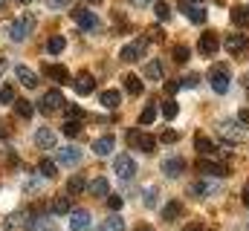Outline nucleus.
Listing matches in <instances>:
<instances>
[{
	"instance_id": "obj_18",
	"label": "nucleus",
	"mask_w": 249,
	"mask_h": 231,
	"mask_svg": "<svg viewBox=\"0 0 249 231\" xmlns=\"http://www.w3.org/2000/svg\"><path fill=\"white\" fill-rule=\"evenodd\" d=\"M15 72H18V78H20V84H23V87H29V90H35V87H38V75H35L26 64H18V66H15Z\"/></svg>"
},
{
	"instance_id": "obj_41",
	"label": "nucleus",
	"mask_w": 249,
	"mask_h": 231,
	"mask_svg": "<svg viewBox=\"0 0 249 231\" xmlns=\"http://www.w3.org/2000/svg\"><path fill=\"white\" fill-rule=\"evenodd\" d=\"M212 188H214V185H209V182H194V185H191V194H194V197H206V194H212Z\"/></svg>"
},
{
	"instance_id": "obj_9",
	"label": "nucleus",
	"mask_w": 249,
	"mask_h": 231,
	"mask_svg": "<svg viewBox=\"0 0 249 231\" xmlns=\"http://www.w3.org/2000/svg\"><path fill=\"white\" fill-rule=\"evenodd\" d=\"M113 171H116L119 179H130V176L136 173V162H133V156H127V153L116 156V159H113Z\"/></svg>"
},
{
	"instance_id": "obj_16",
	"label": "nucleus",
	"mask_w": 249,
	"mask_h": 231,
	"mask_svg": "<svg viewBox=\"0 0 249 231\" xmlns=\"http://www.w3.org/2000/svg\"><path fill=\"white\" fill-rule=\"evenodd\" d=\"M197 168L206 173V176H229V165H226V162H212V159H206V162H197Z\"/></svg>"
},
{
	"instance_id": "obj_47",
	"label": "nucleus",
	"mask_w": 249,
	"mask_h": 231,
	"mask_svg": "<svg viewBox=\"0 0 249 231\" xmlns=\"http://www.w3.org/2000/svg\"><path fill=\"white\" fill-rule=\"evenodd\" d=\"M67 116H70V121H78V118H84V110L70 104V107H67Z\"/></svg>"
},
{
	"instance_id": "obj_19",
	"label": "nucleus",
	"mask_w": 249,
	"mask_h": 231,
	"mask_svg": "<svg viewBox=\"0 0 249 231\" xmlns=\"http://www.w3.org/2000/svg\"><path fill=\"white\" fill-rule=\"evenodd\" d=\"M35 145H38L41 150L53 148V145H55V133H53V127H38V130H35Z\"/></svg>"
},
{
	"instance_id": "obj_31",
	"label": "nucleus",
	"mask_w": 249,
	"mask_h": 231,
	"mask_svg": "<svg viewBox=\"0 0 249 231\" xmlns=\"http://www.w3.org/2000/svg\"><path fill=\"white\" fill-rule=\"evenodd\" d=\"M124 93H130V96H142V78L139 75H124Z\"/></svg>"
},
{
	"instance_id": "obj_58",
	"label": "nucleus",
	"mask_w": 249,
	"mask_h": 231,
	"mask_svg": "<svg viewBox=\"0 0 249 231\" xmlns=\"http://www.w3.org/2000/svg\"><path fill=\"white\" fill-rule=\"evenodd\" d=\"M136 231H154V229H151V226H142V223H139V229H136Z\"/></svg>"
},
{
	"instance_id": "obj_10",
	"label": "nucleus",
	"mask_w": 249,
	"mask_h": 231,
	"mask_svg": "<svg viewBox=\"0 0 249 231\" xmlns=\"http://www.w3.org/2000/svg\"><path fill=\"white\" fill-rule=\"evenodd\" d=\"M61 107H64V96L58 93V90H50V93L38 101V110H41V113H47V116L53 113V110H61Z\"/></svg>"
},
{
	"instance_id": "obj_59",
	"label": "nucleus",
	"mask_w": 249,
	"mask_h": 231,
	"mask_svg": "<svg viewBox=\"0 0 249 231\" xmlns=\"http://www.w3.org/2000/svg\"><path fill=\"white\" fill-rule=\"evenodd\" d=\"M3 69H6V61H3V58H0V75H3Z\"/></svg>"
},
{
	"instance_id": "obj_8",
	"label": "nucleus",
	"mask_w": 249,
	"mask_h": 231,
	"mask_svg": "<svg viewBox=\"0 0 249 231\" xmlns=\"http://www.w3.org/2000/svg\"><path fill=\"white\" fill-rule=\"evenodd\" d=\"M72 87H75V93H78V96H90V93L96 90V78H93V72L81 69V72L72 78Z\"/></svg>"
},
{
	"instance_id": "obj_55",
	"label": "nucleus",
	"mask_w": 249,
	"mask_h": 231,
	"mask_svg": "<svg viewBox=\"0 0 249 231\" xmlns=\"http://www.w3.org/2000/svg\"><path fill=\"white\" fill-rule=\"evenodd\" d=\"M183 87H197V78H194V75H188L186 81H183Z\"/></svg>"
},
{
	"instance_id": "obj_54",
	"label": "nucleus",
	"mask_w": 249,
	"mask_h": 231,
	"mask_svg": "<svg viewBox=\"0 0 249 231\" xmlns=\"http://www.w3.org/2000/svg\"><path fill=\"white\" fill-rule=\"evenodd\" d=\"M130 3H133V6H139V9H145V6H151L154 0H130Z\"/></svg>"
},
{
	"instance_id": "obj_1",
	"label": "nucleus",
	"mask_w": 249,
	"mask_h": 231,
	"mask_svg": "<svg viewBox=\"0 0 249 231\" xmlns=\"http://www.w3.org/2000/svg\"><path fill=\"white\" fill-rule=\"evenodd\" d=\"M124 139H127L136 150H142V153H154V148H157V139H154V136H148V133H142L139 127L127 130V133H124Z\"/></svg>"
},
{
	"instance_id": "obj_4",
	"label": "nucleus",
	"mask_w": 249,
	"mask_h": 231,
	"mask_svg": "<svg viewBox=\"0 0 249 231\" xmlns=\"http://www.w3.org/2000/svg\"><path fill=\"white\" fill-rule=\"evenodd\" d=\"M145 50H148V38H136V41H130L127 47H122L119 58H122L124 64H133V61H139V58L145 55Z\"/></svg>"
},
{
	"instance_id": "obj_13",
	"label": "nucleus",
	"mask_w": 249,
	"mask_h": 231,
	"mask_svg": "<svg viewBox=\"0 0 249 231\" xmlns=\"http://www.w3.org/2000/svg\"><path fill=\"white\" fill-rule=\"evenodd\" d=\"M26 231H58V229L50 220V214H32L29 223H26Z\"/></svg>"
},
{
	"instance_id": "obj_17",
	"label": "nucleus",
	"mask_w": 249,
	"mask_h": 231,
	"mask_svg": "<svg viewBox=\"0 0 249 231\" xmlns=\"http://www.w3.org/2000/svg\"><path fill=\"white\" fill-rule=\"evenodd\" d=\"M87 229H90V214L84 208L72 211L70 214V231H87Z\"/></svg>"
},
{
	"instance_id": "obj_23",
	"label": "nucleus",
	"mask_w": 249,
	"mask_h": 231,
	"mask_svg": "<svg viewBox=\"0 0 249 231\" xmlns=\"http://www.w3.org/2000/svg\"><path fill=\"white\" fill-rule=\"evenodd\" d=\"M244 50H247V38L244 35H229L226 38V52L229 55H244Z\"/></svg>"
},
{
	"instance_id": "obj_62",
	"label": "nucleus",
	"mask_w": 249,
	"mask_h": 231,
	"mask_svg": "<svg viewBox=\"0 0 249 231\" xmlns=\"http://www.w3.org/2000/svg\"><path fill=\"white\" fill-rule=\"evenodd\" d=\"M0 6H3V0H0Z\"/></svg>"
},
{
	"instance_id": "obj_37",
	"label": "nucleus",
	"mask_w": 249,
	"mask_h": 231,
	"mask_svg": "<svg viewBox=\"0 0 249 231\" xmlns=\"http://www.w3.org/2000/svg\"><path fill=\"white\" fill-rule=\"evenodd\" d=\"M70 208H72V205H70L67 197H55V199L50 202V211H53V214H70Z\"/></svg>"
},
{
	"instance_id": "obj_28",
	"label": "nucleus",
	"mask_w": 249,
	"mask_h": 231,
	"mask_svg": "<svg viewBox=\"0 0 249 231\" xmlns=\"http://www.w3.org/2000/svg\"><path fill=\"white\" fill-rule=\"evenodd\" d=\"M145 78L148 81H162V61H157V58L148 61L145 64Z\"/></svg>"
},
{
	"instance_id": "obj_24",
	"label": "nucleus",
	"mask_w": 249,
	"mask_h": 231,
	"mask_svg": "<svg viewBox=\"0 0 249 231\" xmlns=\"http://www.w3.org/2000/svg\"><path fill=\"white\" fill-rule=\"evenodd\" d=\"M99 101H102V107L116 110L119 101H122V96H119V90H105V93H99Z\"/></svg>"
},
{
	"instance_id": "obj_27",
	"label": "nucleus",
	"mask_w": 249,
	"mask_h": 231,
	"mask_svg": "<svg viewBox=\"0 0 249 231\" xmlns=\"http://www.w3.org/2000/svg\"><path fill=\"white\" fill-rule=\"evenodd\" d=\"M87 191H90L93 197H107L110 185H107V179H105V176H96L93 182H87Z\"/></svg>"
},
{
	"instance_id": "obj_33",
	"label": "nucleus",
	"mask_w": 249,
	"mask_h": 231,
	"mask_svg": "<svg viewBox=\"0 0 249 231\" xmlns=\"http://www.w3.org/2000/svg\"><path fill=\"white\" fill-rule=\"evenodd\" d=\"M15 113L20 116V118H32V113H35V107H32V101H26V99H18L15 104Z\"/></svg>"
},
{
	"instance_id": "obj_14",
	"label": "nucleus",
	"mask_w": 249,
	"mask_h": 231,
	"mask_svg": "<svg viewBox=\"0 0 249 231\" xmlns=\"http://www.w3.org/2000/svg\"><path fill=\"white\" fill-rule=\"evenodd\" d=\"M44 75L53 78L55 84H70V81H72V75L67 72V66H61V64H50V66H44Z\"/></svg>"
},
{
	"instance_id": "obj_44",
	"label": "nucleus",
	"mask_w": 249,
	"mask_h": 231,
	"mask_svg": "<svg viewBox=\"0 0 249 231\" xmlns=\"http://www.w3.org/2000/svg\"><path fill=\"white\" fill-rule=\"evenodd\" d=\"M177 139H180L177 130H162V133H160V142H165V145H174Z\"/></svg>"
},
{
	"instance_id": "obj_49",
	"label": "nucleus",
	"mask_w": 249,
	"mask_h": 231,
	"mask_svg": "<svg viewBox=\"0 0 249 231\" xmlns=\"http://www.w3.org/2000/svg\"><path fill=\"white\" fill-rule=\"evenodd\" d=\"M41 179H44V176H29V179H26V191H38V188H41Z\"/></svg>"
},
{
	"instance_id": "obj_39",
	"label": "nucleus",
	"mask_w": 249,
	"mask_h": 231,
	"mask_svg": "<svg viewBox=\"0 0 249 231\" xmlns=\"http://www.w3.org/2000/svg\"><path fill=\"white\" fill-rule=\"evenodd\" d=\"M15 101H18L15 87H12V84H3V87H0V104H15Z\"/></svg>"
},
{
	"instance_id": "obj_15",
	"label": "nucleus",
	"mask_w": 249,
	"mask_h": 231,
	"mask_svg": "<svg viewBox=\"0 0 249 231\" xmlns=\"http://www.w3.org/2000/svg\"><path fill=\"white\" fill-rule=\"evenodd\" d=\"M29 217H32V214H26V208H20V211H12V214L3 220V229H6V231L20 229V226H26V223H29Z\"/></svg>"
},
{
	"instance_id": "obj_22",
	"label": "nucleus",
	"mask_w": 249,
	"mask_h": 231,
	"mask_svg": "<svg viewBox=\"0 0 249 231\" xmlns=\"http://www.w3.org/2000/svg\"><path fill=\"white\" fill-rule=\"evenodd\" d=\"M183 171H186V159H180V156H171V159L162 162V173L165 176H180Z\"/></svg>"
},
{
	"instance_id": "obj_50",
	"label": "nucleus",
	"mask_w": 249,
	"mask_h": 231,
	"mask_svg": "<svg viewBox=\"0 0 249 231\" xmlns=\"http://www.w3.org/2000/svg\"><path fill=\"white\" fill-rule=\"evenodd\" d=\"M107 208H113V211H119V208H122V197H116V194H110V197H107Z\"/></svg>"
},
{
	"instance_id": "obj_2",
	"label": "nucleus",
	"mask_w": 249,
	"mask_h": 231,
	"mask_svg": "<svg viewBox=\"0 0 249 231\" xmlns=\"http://www.w3.org/2000/svg\"><path fill=\"white\" fill-rule=\"evenodd\" d=\"M32 29H35V17L32 15H23V17H18L15 23H12V29H9V38L12 41H26L29 35H32Z\"/></svg>"
},
{
	"instance_id": "obj_43",
	"label": "nucleus",
	"mask_w": 249,
	"mask_h": 231,
	"mask_svg": "<svg viewBox=\"0 0 249 231\" xmlns=\"http://www.w3.org/2000/svg\"><path fill=\"white\" fill-rule=\"evenodd\" d=\"M148 41H154V44H160V41H165V32H162V26H154V29H148V35H145Z\"/></svg>"
},
{
	"instance_id": "obj_20",
	"label": "nucleus",
	"mask_w": 249,
	"mask_h": 231,
	"mask_svg": "<svg viewBox=\"0 0 249 231\" xmlns=\"http://www.w3.org/2000/svg\"><path fill=\"white\" fill-rule=\"evenodd\" d=\"M113 148H116V139L113 136H99L93 142V153L96 156H107V153H113Z\"/></svg>"
},
{
	"instance_id": "obj_38",
	"label": "nucleus",
	"mask_w": 249,
	"mask_h": 231,
	"mask_svg": "<svg viewBox=\"0 0 249 231\" xmlns=\"http://www.w3.org/2000/svg\"><path fill=\"white\" fill-rule=\"evenodd\" d=\"M177 113H180V104H177L174 99H165V101H162V116L171 121V118H177Z\"/></svg>"
},
{
	"instance_id": "obj_3",
	"label": "nucleus",
	"mask_w": 249,
	"mask_h": 231,
	"mask_svg": "<svg viewBox=\"0 0 249 231\" xmlns=\"http://www.w3.org/2000/svg\"><path fill=\"white\" fill-rule=\"evenodd\" d=\"M209 84H212V90H214V93H226V90H229V84H232L229 69H226L223 64L212 66V69H209Z\"/></svg>"
},
{
	"instance_id": "obj_35",
	"label": "nucleus",
	"mask_w": 249,
	"mask_h": 231,
	"mask_svg": "<svg viewBox=\"0 0 249 231\" xmlns=\"http://www.w3.org/2000/svg\"><path fill=\"white\" fill-rule=\"evenodd\" d=\"M81 191H87L84 176H70L67 179V194H81Z\"/></svg>"
},
{
	"instance_id": "obj_11",
	"label": "nucleus",
	"mask_w": 249,
	"mask_h": 231,
	"mask_svg": "<svg viewBox=\"0 0 249 231\" xmlns=\"http://www.w3.org/2000/svg\"><path fill=\"white\" fill-rule=\"evenodd\" d=\"M180 12L186 15L191 23H206V9L200 3H188V0H180Z\"/></svg>"
},
{
	"instance_id": "obj_40",
	"label": "nucleus",
	"mask_w": 249,
	"mask_h": 231,
	"mask_svg": "<svg viewBox=\"0 0 249 231\" xmlns=\"http://www.w3.org/2000/svg\"><path fill=\"white\" fill-rule=\"evenodd\" d=\"M171 58H174V64H186L188 58H191V52H188V47H174V52H171Z\"/></svg>"
},
{
	"instance_id": "obj_42",
	"label": "nucleus",
	"mask_w": 249,
	"mask_h": 231,
	"mask_svg": "<svg viewBox=\"0 0 249 231\" xmlns=\"http://www.w3.org/2000/svg\"><path fill=\"white\" fill-rule=\"evenodd\" d=\"M61 130H64V136H70V139H72V136H81V124H78V121H67Z\"/></svg>"
},
{
	"instance_id": "obj_12",
	"label": "nucleus",
	"mask_w": 249,
	"mask_h": 231,
	"mask_svg": "<svg viewBox=\"0 0 249 231\" xmlns=\"http://www.w3.org/2000/svg\"><path fill=\"white\" fill-rule=\"evenodd\" d=\"M55 162H61L67 168H75L78 162H81V148H75V145H67L58 150V156H55Z\"/></svg>"
},
{
	"instance_id": "obj_32",
	"label": "nucleus",
	"mask_w": 249,
	"mask_h": 231,
	"mask_svg": "<svg viewBox=\"0 0 249 231\" xmlns=\"http://www.w3.org/2000/svg\"><path fill=\"white\" fill-rule=\"evenodd\" d=\"M99 231H124V220L119 217V214H110L107 220H102Z\"/></svg>"
},
{
	"instance_id": "obj_26",
	"label": "nucleus",
	"mask_w": 249,
	"mask_h": 231,
	"mask_svg": "<svg viewBox=\"0 0 249 231\" xmlns=\"http://www.w3.org/2000/svg\"><path fill=\"white\" fill-rule=\"evenodd\" d=\"M229 17H232V23H235L238 29L249 26V6H235V9L229 12Z\"/></svg>"
},
{
	"instance_id": "obj_46",
	"label": "nucleus",
	"mask_w": 249,
	"mask_h": 231,
	"mask_svg": "<svg viewBox=\"0 0 249 231\" xmlns=\"http://www.w3.org/2000/svg\"><path fill=\"white\" fill-rule=\"evenodd\" d=\"M145 205H148V208H157V188H148V194H145Z\"/></svg>"
},
{
	"instance_id": "obj_34",
	"label": "nucleus",
	"mask_w": 249,
	"mask_h": 231,
	"mask_svg": "<svg viewBox=\"0 0 249 231\" xmlns=\"http://www.w3.org/2000/svg\"><path fill=\"white\" fill-rule=\"evenodd\" d=\"M154 12H157V20H160V23H168V20H171V6H168L165 0H157V3H154Z\"/></svg>"
},
{
	"instance_id": "obj_30",
	"label": "nucleus",
	"mask_w": 249,
	"mask_h": 231,
	"mask_svg": "<svg viewBox=\"0 0 249 231\" xmlns=\"http://www.w3.org/2000/svg\"><path fill=\"white\" fill-rule=\"evenodd\" d=\"M64 47H67V41H64L61 35H53V38H47V44H44V50H47L50 55H61Z\"/></svg>"
},
{
	"instance_id": "obj_6",
	"label": "nucleus",
	"mask_w": 249,
	"mask_h": 231,
	"mask_svg": "<svg viewBox=\"0 0 249 231\" xmlns=\"http://www.w3.org/2000/svg\"><path fill=\"white\" fill-rule=\"evenodd\" d=\"M220 133H223V139L226 142H244L247 139V130H244V124L241 121H220Z\"/></svg>"
},
{
	"instance_id": "obj_61",
	"label": "nucleus",
	"mask_w": 249,
	"mask_h": 231,
	"mask_svg": "<svg viewBox=\"0 0 249 231\" xmlns=\"http://www.w3.org/2000/svg\"><path fill=\"white\" fill-rule=\"evenodd\" d=\"M87 3H102V0H87Z\"/></svg>"
},
{
	"instance_id": "obj_51",
	"label": "nucleus",
	"mask_w": 249,
	"mask_h": 231,
	"mask_svg": "<svg viewBox=\"0 0 249 231\" xmlns=\"http://www.w3.org/2000/svg\"><path fill=\"white\" fill-rule=\"evenodd\" d=\"M47 6H50V9H64L67 0H47Z\"/></svg>"
},
{
	"instance_id": "obj_29",
	"label": "nucleus",
	"mask_w": 249,
	"mask_h": 231,
	"mask_svg": "<svg viewBox=\"0 0 249 231\" xmlns=\"http://www.w3.org/2000/svg\"><path fill=\"white\" fill-rule=\"evenodd\" d=\"M38 173H41L44 179H55V173H58V165H55L50 156H44V159L38 162Z\"/></svg>"
},
{
	"instance_id": "obj_60",
	"label": "nucleus",
	"mask_w": 249,
	"mask_h": 231,
	"mask_svg": "<svg viewBox=\"0 0 249 231\" xmlns=\"http://www.w3.org/2000/svg\"><path fill=\"white\" fill-rule=\"evenodd\" d=\"M18 3H23V6H29V3H32V0H18Z\"/></svg>"
},
{
	"instance_id": "obj_25",
	"label": "nucleus",
	"mask_w": 249,
	"mask_h": 231,
	"mask_svg": "<svg viewBox=\"0 0 249 231\" xmlns=\"http://www.w3.org/2000/svg\"><path fill=\"white\" fill-rule=\"evenodd\" d=\"M194 150H197V153H203V156H212V153L217 150V145H214L209 136H203V133H200V136L194 139Z\"/></svg>"
},
{
	"instance_id": "obj_53",
	"label": "nucleus",
	"mask_w": 249,
	"mask_h": 231,
	"mask_svg": "<svg viewBox=\"0 0 249 231\" xmlns=\"http://www.w3.org/2000/svg\"><path fill=\"white\" fill-rule=\"evenodd\" d=\"M241 199H244V205L249 208V182L244 185V194H241Z\"/></svg>"
},
{
	"instance_id": "obj_48",
	"label": "nucleus",
	"mask_w": 249,
	"mask_h": 231,
	"mask_svg": "<svg viewBox=\"0 0 249 231\" xmlns=\"http://www.w3.org/2000/svg\"><path fill=\"white\" fill-rule=\"evenodd\" d=\"M235 118H238V121L244 124V127H249V107H241V110L235 113Z\"/></svg>"
},
{
	"instance_id": "obj_57",
	"label": "nucleus",
	"mask_w": 249,
	"mask_h": 231,
	"mask_svg": "<svg viewBox=\"0 0 249 231\" xmlns=\"http://www.w3.org/2000/svg\"><path fill=\"white\" fill-rule=\"evenodd\" d=\"M241 84H244V87H249V72L244 75V78H241Z\"/></svg>"
},
{
	"instance_id": "obj_5",
	"label": "nucleus",
	"mask_w": 249,
	"mask_h": 231,
	"mask_svg": "<svg viewBox=\"0 0 249 231\" xmlns=\"http://www.w3.org/2000/svg\"><path fill=\"white\" fill-rule=\"evenodd\" d=\"M72 20H75V23H78V29H84V32L99 29V17H96L93 12L81 9V6H75V9H72Z\"/></svg>"
},
{
	"instance_id": "obj_52",
	"label": "nucleus",
	"mask_w": 249,
	"mask_h": 231,
	"mask_svg": "<svg viewBox=\"0 0 249 231\" xmlns=\"http://www.w3.org/2000/svg\"><path fill=\"white\" fill-rule=\"evenodd\" d=\"M186 231H206V226H203V223H188Z\"/></svg>"
},
{
	"instance_id": "obj_21",
	"label": "nucleus",
	"mask_w": 249,
	"mask_h": 231,
	"mask_svg": "<svg viewBox=\"0 0 249 231\" xmlns=\"http://www.w3.org/2000/svg\"><path fill=\"white\" fill-rule=\"evenodd\" d=\"M160 214H162V220H165V223H171V220L183 217V202H180V199H168V202L162 205V211H160Z\"/></svg>"
},
{
	"instance_id": "obj_36",
	"label": "nucleus",
	"mask_w": 249,
	"mask_h": 231,
	"mask_svg": "<svg viewBox=\"0 0 249 231\" xmlns=\"http://www.w3.org/2000/svg\"><path fill=\"white\" fill-rule=\"evenodd\" d=\"M157 121V104L154 101H148L145 104V110L139 113V124H154Z\"/></svg>"
},
{
	"instance_id": "obj_7",
	"label": "nucleus",
	"mask_w": 249,
	"mask_h": 231,
	"mask_svg": "<svg viewBox=\"0 0 249 231\" xmlns=\"http://www.w3.org/2000/svg\"><path fill=\"white\" fill-rule=\"evenodd\" d=\"M197 47H200V55H206V58H212L217 50H220V38H217V32H203L200 35V41H197Z\"/></svg>"
},
{
	"instance_id": "obj_45",
	"label": "nucleus",
	"mask_w": 249,
	"mask_h": 231,
	"mask_svg": "<svg viewBox=\"0 0 249 231\" xmlns=\"http://www.w3.org/2000/svg\"><path fill=\"white\" fill-rule=\"evenodd\" d=\"M180 87H183V81H165V96L171 99V96H174V93H177Z\"/></svg>"
},
{
	"instance_id": "obj_56",
	"label": "nucleus",
	"mask_w": 249,
	"mask_h": 231,
	"mask_svg": "<svg viewBox=\"0 0 249 231\" xmlns=\"http://www.w3.org/2000/svg\"><path fill=\"white\" fill-rule=\"evenodd\" d=\"M6 136H9V127H3V124H0V139H6Z\"/></svg>"
}]
</instances>
